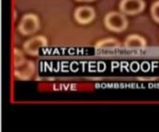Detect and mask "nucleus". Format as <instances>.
<instances>
[{
  "instance_id": "2",
  "label": "nucleus",
  "mask_w": 159,
  "mask_h": 132,
  "mask_svg": "<svg viewBox=\"0 0 159 132\" xmlns=\"http://www.w3.org/2000/svg\"><path fill=\"white\" fill-rule=\"evenodd\" d=\"M39 29H40L39 17L35 13H32V12L24 14L18 24L19 33L26 36L35 33Z\"/></svg>"
},
{
  "instance_id": "8",
  "label": "nucleus",
  "mask_w": 159,
  "mask_h": 132,
  "mask_svg": "<svg viewBox=\"0 0 159 132\" xmlns=\"http://www.w3.org/2000/svg\"><path fill=\"white\" fill-rule=\"evenodd\" d=\"M120 46V43L114 38H106L103 39L95 45L96 50H112V49H116Z\"/></svg>"
},
{
  "instance_id": "11",
  "label": "nucleus",
  "mask_w": 159,
  "mask_h": 132,
  "mask_svg": "<svg viewBox=\"0 0 159 132\" xmlns=\"http://www.w3.org/2000/svg\"><path fill=\"white\" fill-rule=\"evenodd\" d=\"M75 1H78V2H93V1H95V0H75Z\"/></svg>"
},
{
  "instance_id": "10",
  "label": "nucleus",
  "mask_w": 159,
  "mask_h": 132,
  "mask_svg": "<svg viewBox=\"0 0 159 132\" xmlns=\"http://www.w3.org/2000/svg\"><path fill=\"white\" fill-rule=\"evenodd\" d=\"M151 13L153 20L159 23V1H156L155 3L152 4L151 8Z\"/></svg>"
},
{
  "instance_id": "3",
  "label": "nucleus",
  "mask_w": 159,
  "mask_h": 132,
  "mask_svg": "<svg viewBox=\"0 0 159 132\" xmlns=\"http://www.w3.org/2000/svg\"><path fill=\"white\" fill-rule=\"evenodd\" d=\"M48 46V39L44 35H36L23 44L24 51L30 55H37L42 48Z\"/></svg>"
},
{
  "instance_id": "1",
  "label": "nucleus",
  "mask_w": 159,
  "mask_h": 132,
  "mask_svg": "<svg viewBox=\"0 0 159 132\" xmlns=\"http://www.w3.org/2000/svg\"><path fill=\"white\" fill-rule=\"evenodd\" d=\"M105 27L113 33H121L128 27V19L121 11H110L104 17Z\"/></svg>"
},
{
  "instance_id": "9",
  "label": "nucleus",
  "mask_w": 159,
  "mask_h": 132,
  "mask_svg": "<svg viewBox=\"0 0 159 132\" xmlns=\"http://www.w3.org/2000/svg\"><path fill=\"white\" fill-rule=\"evenodd\" d=\"M26 62L25 60V57L22 53V51L18 49H14V67L18 68L20 66H22L24 63Z\"/></svg>"
},
{
  "instance_id": "5",
  "label": "nucleus",
  "mask_w": 159,
  "mask_h": 132,
  "mask_svg": "<svg viewBox=\"0 0 159 132\" xmlns=\"http://www.w3.org/2000/svg\"><path fill=\"white\" fill-rule=\"evenodd\" d=\"M74 17L81 25L90 24L95 18V11L91 6H80L75 10Z\"/></svg>"
},
{
  "instance_id": "6",
  "label": "nucleus",
  "mask_w": 159,
  "mask_h": 132,
  "mask_svg": "<svg viewBox=\"0 0 159 132\" xmlns=\"http://www.w3.org/2000/svg\"><path fill=\"white\" fill-rule=\"evenodd\" d=\"M14 74L18 79L21 80H28L30 79L34 73V64L32 61H26L22 66L16 68Z\"/></svg>"
},
{
  "instance_id": "7",
  "label": "nucleus",
  "mask_w": 159,
  "mask_h": 132,
  "mask_svg": "<svg viewBox=\"0 0 159 132\" xmlns=\"http://www.w3.org/2000/svg\"><path fill=\"white\" fill-rule=\"evenodd\" d=\"M125 47L129 49H135V48H144L146 46V41L142 36L137 34L129 35L125 40Z\"/></svg>"
},
{
  "instance_id": "4",
  "label": "nucleus",
  "mask_w": 159,
  "mask_h": 132,
  "mask_svg": "<svg viewBox=\"0 0 159 132\" xmlns=\"http://www.w3.org/2000/svg\"><path fill=\"white\" fill-rule=\"evenodd\" d=\"M144 8L145 2L143 0H121L119 3L120 11L128 15H135L140 13Z\"/></svg>"
}]
</instances>
